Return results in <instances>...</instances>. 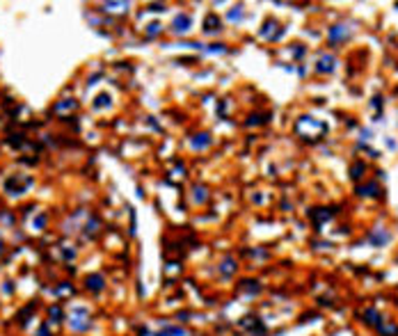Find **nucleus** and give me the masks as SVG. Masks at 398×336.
Listing matches in <instances>:
<instances>
[{"mask_svg": "<svg viewBox=\"0 0 398 336\" xmlns=\"http://www.w3.org/2000/svg\"><path fill=\"white\" fill-rule=\"evenodd\" d=\"M69 325H71L76 332L89 330V313H87L85 309H76V311L71 313V320H69Z\"/></svg>", "mask_w": 398, "mask_h": 336, "instance_id": "obj_1", "label": "nucleus"}, {"mask_svg": "<svg viewBox=\"0 0 398 336\" xmlns=\"http://www.w3.org/2000/svg\"><path fill=\"white\" fill-rule=\"evenodd\" d=\"M85 286H87V290H92V293H101L103 286H106V279H103V275H89V277L85 279Z\"/></svg>", "mask_w": 398, "mask_h": 336, "instance_id": "obj_2", "label": "nucleus"}, {"mask_svg": "<svg viewBox=\"0 0 398 336\" xmlns=\"http://www.w3.org/2000/svg\"><path fill=\"white\" fill-rule=\"evenodd\" d=\"M190 26H193V19H190L188 14H179V16L174 19V23H172L174 32H186Z\"/></svg>", "mask_w": 398, "mask_h": 336, "instance_id": "obj_3", "label": "nucleus"}, {"mask_svg": "<svg viewBox=\"0 0 398 336\" xmlns=\"http://www.w3.org/2000/svg\"><path fill=\"white\" fill-rule=\"evenodd\" d=\"M364 323L371 325V327H380V325H382V316H380L375 309H366L364 311Z\"/></svg>", "mask_w": 398, "mask_h": 336, "instance_id": "obj_4", "label": "nucleus"}, {"mask_svg": "<svg viewBox=\"0 0 398 336\" xmlns=\"http://www.w3.org/2000/svg\"><path fill=\"white\" fill-rule=\"evenodd\" d=\"M204 30L206 32H215V30H220V19L218 14H208L204 19Z\"/></svg>", "mask_w": 398, "mask_h": 336, "instance_id": "obj_5", "label": "nucleus"}, {"mask_svg": "<svg viewBox=\"0 0 398 336\" xmlns=\"http://www.w3.org/2000/svg\"><path fill=\"white\" fill-rule=\"evenodd\" d=\"M320 73H330L332 69H334V57L332 55H323V57L318 59V66H316Z\"/></svg>", "mask_w": 398, "mask_h": 336, "instance_id": "obj_6", "label": "nucleus"}, {"mask_svg": "<svg viewBox=\"0 0 398 336\" xmlns=\"http://www.w3.org/2000/svg\"><path fill=\"white\" fill-rule=\"evenodd\" d=\"M359 195H362V197H378V195H380V185L378 183H369V185H362V188H359Z\"/></svg>", "mask_w": 398, "mask_h": 336, "instance_id": "obj_7", "label": "nucleus"}, {"mask_svg": "<svg viewBox=\"0 0 398 336\" xmlns=\"http://www.w3.org/2000/svg\"><path fill=\"white\" fill-rule=\"evenodd\" d=\"M220 272H222V277H231L233 272H236V263H233V258H225L222 265H220Z\"/></svg>", "mask_w": 398, "mask_h": 336, "instance_id": "obj_8", "label": "nucleus"}, {"mask_svg": "<svg viewBox=\"0 0 398 336\" xmlns=\"http://www.w3.org/2000/svg\"><path fill=\"white\" fill-rule=\"evenodd\" d=\"M345 34H348V30H345L343 26L330 28V41H332V44H334V41H339V39H345Z\"/></svg>", "mask_w": 398, "mask_h": 336, "instance_id": "obj_9", "label": "nucleus"}, {"mask_svg": "<svg viewBox=\"0 0 398 336\" xmlns=\"http://www.w3.org/2000/svg\"><path fill=\"white\" fill-rule=\"evenodd\" d=\"M389 240H392V236H389L387 231H378V233H373V236H371V243L375 245V247H380V245L389 243Z\"/></svg>", "mask_w": 398, "mask_h": 336, "instance_id": "obj_10", "label": "nucleus"}, {"mask_svg": "<svg viewBox=\"0 0 398 336\" xmlns=\"http://www.w3.org/2000/svg\"><path fill=\"white\" fill-rule=\"evenodd\" d=\"M158 336H188V332L183 327H163Z\"/></svg>", "mask_w": 398, "mask_h": 336, "instance_id": "obj_11", "label": "nucleus"}, {"mask_svg": "<svg viewBox=\"0 0 398 336\" xmlns=\"http://www.w3.org/2000/svg\"><path fill=\"white\" fill-rule=\"evenodd\" d=\"M211 144V138L206 135V133H201V135H197V140L193 142V146L195 149H204V146H208Z\"/></svg>", "mask_w": 398, "mask_h": 336, "instance_id": "obj_12", "label": "nucleus"}, {"mask_svg": "<svg viewBox=\"0 0 398 336\" xmlns=\"http://www.w3.org/2000/svg\"><path fill=\"white\" fill-rule=\"evenodd\" d=\"M380 332L385 336H398V327H394V325H385V320H382V325H380Z\"/></svg>", "mask_w": 398, "mask_h": 336, "instance_id": "obj_13", "label": "nucleus"}, {"mask_svg": "<svg viewBox=\"0 0 398 336\" xmlns=\"http://www.w3.org/2000/svg\"><path fill=\"white\" fill-rule=\"evenodd\" d=\"M362 171H366V165L364 163H357V165L352 167V178H359L362 176Z\"/></svg>", "mask_w": 398, "mask_h": 336, "instance_id": "obj_14", "label": "nucleus"}, {"mask_svg": "<svg viewBox=\"0 0 398 336\" xmlns=\"http://www.w3.org/2000/svg\"><path fill=\"white\" fill-rule=\"evenodd\" d=\"M106 103H110V96H108V94H101V96H96V103H94V108H103Z\"/></svg>", "mask_w": 398, "mask_h": 336, "instance_id": "obj_15", "label": "nucleus"}, {"mask_svg": "<svg viewBox=\"0 0 398 336\" xmlns=\"http://www.w3.org/2000/svg\"><path fill=\"white\" fill-rule=\"evenodd\" d=\"M48 313H51V318H57V320H62V309L57 307V304H55V307H51V309H48Z\"/></svg>", "mask_w": 398, "mask_h": 336, "instance_id": "obj_16", "label": "nucleus"}, {"mask_svg": "<svg viewBox=\"0 0 398 336\" xmlns=\"http://www.w3.org/2000/svg\"><path fill=\"white\" fill-rule=\"evenodd\" d=\"M37 336H53V334L48 332V325H41L39 330H37Z\"/></svg>", "mask_w": 398, "mask_h": 336, "instance_id": "obj_17", "label": "nucleus"}, {"mask_svg": "<svg viewBox=\"0 0 398 336\" xmlns=\"http://www.w3.org/2000/svg\"><path fill=\"white\" fill-rule=\"evenodd\" d=\"M158 30H160V26H158V23H151V26H149V34H156V32H158Z\"/></svg>", "mask_w": 398, "mask_h": 336, "instance_id": "obj_18", "label": "nucleus"}, {"mask_svg": "<svg viewBox=\"0 0 398 336\" xmlns=\"http://www.w3.org/2000/svg\"><path fill=\"white\" fill-rule=\"evenodd\" d=\"M34 224H37V226H44V224H46V215H39V218H37V222H34Z\"/></svg>", "mask_w": 398, "mask_h": 336, "instance_id": "obj_19", "label": "nucleus"}, {"mask_svg": "<svg viewBox=\"0 0 398 336\" xmlns=\"http://www.w3.org/2000/svg\"><path fill=\"white\" fill-rule=\"evenodd\" d=\"M229 19H231V21L233 19H240V12H231V14H229Z\"/></svg>", "mask_w": 398, "mask_h": 336, "instance_id": "obj_20", "label": "nucleus"}, {"mask_svg": "<svg viewBox=\"0 0 398 336\" xmlns=\"http://www.w3.org/2000/svg\"><path fill=\"white\" fill-rule=\"evenodd\" d=\"M0 254H2V243H0Z\"/></svg>", "mask_w": 398, "mask_h": 336, "instance_id": "obj_21", "label": "nucleus"}]
</instances>
